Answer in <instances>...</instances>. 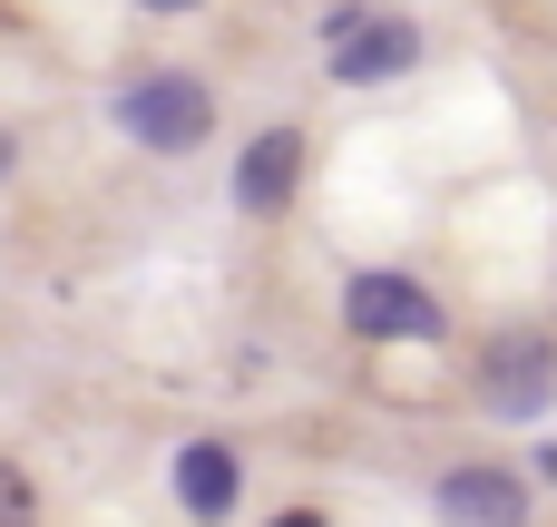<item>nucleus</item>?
Returning <instances> with one entry per match:
<instances>
[{"instance_id":"obj_8","label":"nucleus","mask_w":557,"mask_h":527,"mask_svg":"<svg viewBox=\"0 0 557 527\" xmlns=\"http://www.w3.org/2000/svg\"><path fill=\"white\" fill-rule=\"evenodd\" d=\"M0 527H39V509H29V479L0 460Z\"/></svg>"},{"instance_id":"obj_10","label":"nucleus","mask_w":557,"mask_h":527,"mask_svg":"<svg viewBox=\"0 0 557 527\" xmlns=\"http://www.w3.org/2000/svg\"><path fill=\"white\" fill-rule=\"evenodd\" d=\"M10 156H20V147H10V127H0V176H10Z\"/></svg>"},{"instance_id":"obj_5","label":"nucleus","mask_w":557,"mask_h":527,"mask_svg":"<svg viewBox=\"0 0 557 527\" xmlns=\"http://www.w3.org/2000/svg\"><path fill=\"white\" fill-rule=\"evenodd\" d=\"M441 518H450V527H529V479L470 460V469L441 479Z\"/></svg>"},{"instance_id":"obj_2","label":"nucleus","mask_w":557,"mask_h":527,"mask_svg":"<svg viewBox=\"0 0 557 527\" xmlns=\"http://www.w3.org/2000/svg\"><path fill=\"white\" fill-rule=\"evenodd\" d=\"M343 323H352L362 342H441V303H431L411 274H392V264H372V274L343 284Z\"/></svg>"},{"instance_id":"obj_1","label":"nucleus","mask_w":557,"mask_h":527,"mask_svg":"<svg viewBox=\"0 0 557 527\" xmlns=\"http://www.w3.org/2000/svg\"><path fill=\"white\" fill-rule=\"evenodd\" d=\"M117 127H127L137 147H157V156H186V147H206L215 98H206V78L157 68V78H127V88H117Z\"/></svg>"},{"instance_id":"obj_6","label":"nucleus","mask_w":557,"mask_h":527,"mask_svg":"<svg viewBox=\"0 0 557 527\" xmlns=\"http://www.w3.org/2000/svg\"><path fill=\"white\" fill-rule=\"evenodd\" d=\"M294 176H304V137H294V127H264V137L235 156V205H245V215H274V205L294 196Z\"/></svg>"},{"instance_id":"obj_11","label":"nucleus","mask_w":557,"mask_h":527,"mask_svg":"<svg viewBox=\"0 0 557 527\" xmlns=\"http://www.w3.org/2000/svg\"><path fill=\"white\" fill-rule=\"evenodd\" d=\"M137 10H196V0H137Z\"/></svg>"},{"instance_id":"obj_9","label":"nucleus","mask_w":557,"mask_h":527,"mask_svg":"<svg viewBox=\"0 0 557 527\" xmlns=\"http://www.w3.org/2000/svg\"><path fill=\"white\" fill-rule=\"evenodd\" d=\"M274 527H323V518H313V509H294V518H274Z\"/></svg>"},{"instance_id":"obj_7","label":"nucleus","mask_w":557,"mask_h":527,"mask_svg":"<svg viewBox=\"0 0 557 527\" xmlns=\"http://www.w3.org/2000/svg\"><path fill=\"white\" fill-rule=\"evenodd\" d=\"M176 499H186V518H235V450H215V440H186L176 450Z\"/></svg>"},{"instance_id":"obj_3","label":"nucleus","mask_w":557,"mask_h":527,"mask_svg":"<svg viewBox=\"0 0 557 527\" xmlns=\"http://www.w3.org/2000/svg\"><path fill=\"white\" fill-rule=\"evenodd\" d=\"M411 59H421V29H411V20H382V10H333V78H343V88L401 78Z\"/></svg>"},{"instance_id":"obj_4","label":"nucleus","mask_w":557,"mask_h":527,"mask_svg":"<svg viewBox=\"0 0 557 527\" xmlns=\"http://www.w3.org/2000/svg\"><path fill=\"white\" fill-rule=\"evenodd\" d=\"M480 391H490V411H509V421H539L557 391V362L539 332H499L490 342V362H480Z\"/></svg>"}]
</instances>
